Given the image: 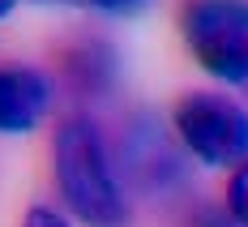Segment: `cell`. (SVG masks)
<instances>
[{"label": "cell", "instance_id": "cell-9", "mask_svg": "<svg viewBox=\"0 0 248 227\" xmlns=\"http://www.w3.org/2000/svg\"><path fill=\"white\" fill-rule=\"evenodd\" d=\"M86 4H94L103 13H116V17H128V13H137L146 0H86Z\"/></svg>", "mask_w": 248, "mask_h": 227}, {"label": "cell", "instance_id": "cell-7", "mask_svg": "<svg viewBox=\"0 0 248 227\" xmlns=\"http://www.w3.org/2000/svg\"><path fill=\"white\" fill-rule=\"evenodd\" d=\"M227 214H231V223L235 227H248V159L231 172V180H227Z\"/></svg>", "mask_w": 248, "mask_h": 227}, {"label": "cell", "instance_id": "cell-8", "mask_svg": "<svg viewBox=\"0 0 248 227\" xmlns=\"http://www.w3.org/2000/svg\"><path fill=\"white\" fill-rule=\"evenodd\" d=\"M22 227H69V219H64V214H56L51 206H30V210H26V219H22Z\"/></svg>", "mask_w": 248, "mask_h": 227}, {"label": "cell", "instance_id": "cell-10", "mask_svg": "<svg viewBox=\"0 0 248 227\" xmlns=\"http://www.w3.org/2000/svg\"><path fill=\"white\" fill-rule=\"evenodd\" d=\"M193 227H235V223H231L227 210H201L197 219H193Z\"/></svg>", "mask_w": 248, "mask_h": 227}, {"label": "cell", "instance_id": "cell-3", "mask_svg": "<svg viewBox=\"0 0 248 227\" xmlns=\"http://www.w3.org/2000/svg\"><path fill=\"white\" fill-rule=\"evenodd\" d=\"M171 129L180 146L205 167H240L248 159V112L227 95H184L171 112Z\"/></svg>", "mask_w": 248, "mask_h": 227}, {"label": "cell", "instance_id": "cell-4", "mask_svg": "<svg viewBox=\"0 0 248 227\" xmlns=\"http://www.w3.org/2000/svg\"><path fill=\"white\" fill-rule=\"evenodd\" d=\"M124 167L154 197H163V193H171L175 184H184L180 150L163 137L158 125H133V133L124 137Z\"/></svg>", "mask_w": 248, "mask_h": 227}, {"label": "cell", "instance_id": "cell-11", "mask_svg": "<svg viewBox=\"0 0 248 227\" xmlns=\"http://www.w3.org/2000/svg\"><path fill=\"white\" fill-rule=\"evenodd\" d=\"M13 9H17V0H0V17H9Z\"/></svg>", "mask_w": 248, "mask_h": 227}, {"label": "cell", "instance_id": "cell-2", "mask_svg": "<svg viewBox=\"0 0 248 227\" xmlns=\"http://www.w3.org/2000/svg\"><path fill=\"white\" fill-rule=\"evenodd\" d=\"M180 30L210 77L248 81V0H184Z\"/></svg>", "mask_w": 248, "mask_h": 227}, {"label": "cell", "instance_id": "cell-1", "mask_svg": "<svg viewBox=\"0 0 248 227\" xmlns=\"http://www.w3.org/2000/svg\"><path fill=\"white\" fill-rule=\"evenodd\" d=\"M51 172L69 214L86 227H124L128 197L107 154L103 133L90 120H64L51 142Z\"/></svg>", "mask_w": 248, "mask_h": 227}, {"label": "cell", "instance_id": "cell-6", "mask_svg": "<svg viewBox=\"0 0 248 227\" xmlns=\"http://www.w3.org/2000/svg\"><path fill=\"white\" fill-rule=\"evenodd\" d=\"M69 69H73V81L81 90H103L116 77V56H111V48H103V43H86L81 51L69 56Z\"/></svg>", "mask_w": 248, "mask_h": 227}, {"label": "cell", "instance_id": "cell-5", "mask_svg": "<svg viewBox=\"0 0 248 227\" xmlns=\"http://www.w3.org/2000/svg\"><path fill=\"white\" fill-rule=\"evenodd\" d=\"M51 103L47 77L30 65H0V133H30Z\"/></svg>", "mask_w": 248, "mask_h": 227}]
</instances>
